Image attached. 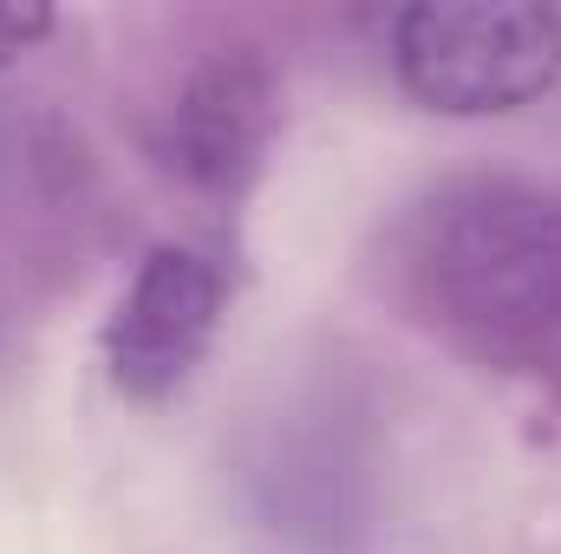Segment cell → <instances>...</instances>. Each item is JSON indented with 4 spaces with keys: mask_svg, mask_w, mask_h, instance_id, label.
Masks as SVG:
<instances>
[{
    "mask_svg": "<svg viewBox=\"0 0 561 554\" xmlns=\"http://www.w3.org/2000/svg\"><path fill=\"white\" fill-rule=\"evenodd\" d=\"M419 307L483 353H542L561 339V196L523 176L437 183L405 222Z\"/></svg>",
    "mask_w": 561,
    "mask_h": 554,
    "instance_id": "cell-1",
    "label": "cell"
},
{
    "mask_svg": "<svg viewBox=\"0 0 561 554\" xmlns=\"http://www.w3.org/2000/svg\"><path fill=\"white\" fill-rule=\"evenodd\" d=\"M405 99L437 118H510L561 79V13L542 0H419L386 20Z\"/></svg>",
    "mask_w": 561,
    "mask_h": 554,
    "instance_id": "cell-2",
    "label": "cell"
},
{
    "mask_svg": "<svg viewBox=\"0 0 561 554\" xmlns=\"http://www.w3.org/2000/svg\"><path fill=\"white\" fill-rule=\"evenodd\" d=\"M229 287L222 268L183 242H157L144 249L131 268L125 293L112 300L105 326H99V353H105V379L131 399V405H163L190 385V372L203 366V353L216 346Z\"/></svg>",
    "mask_w": 561,
    "mask_h": 554,
    "instance_id": "cell-3",
    "label": "cell"
},
{
    "mask_svg": "<svg viewBox=\"0 0 561 554\" xmlns=\"http://www.w3.org/2000/svg\"><path fill=\"white\" fill-rule=\"evenodd\" d=\"M275 125H280V85L268 72V59L249 53V46H222V53H203L176 79L170 105L150 125V157L183 189L236 203L262 176Z\"/></svg>",
    "mask_w": 561,
    "mask_h": 554,
    "instance_id": "cell-4",
    "label": "cell"
},
{
    "mask_svg": "<svg viewBox=\"0 0 561 554\" xmlns=\"http://www.w3.org/2000/svg\"><path fill=\"white\" fill-rule=\"evenodd\" d=\"M59 20H53V7H0V72L7 66H20L46 33H53Z\"/></svg>",
    "mask_w": 561,
    "mask_h": 554,
    "instance_id": "cell-5",
    "label": "cell"
}]
</instances>
